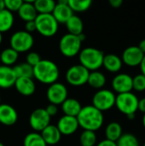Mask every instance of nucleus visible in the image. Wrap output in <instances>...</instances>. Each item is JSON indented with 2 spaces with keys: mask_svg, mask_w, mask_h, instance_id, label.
<instances>
[{
  "mask_svg": "<svg viewBox=\"0 0 145 146\" xmlns=\"http://www.w3.org/2000/svg\"><path fill=\"white\" fill-rule=\"evenodd\" d=\"M0 101H1V98H0Z\"/></svg>",
  "mask_w": 145,
  "mask_h": 146,
  "instance_id": "8fccbe9b",
  "label": "nucleus"
},
{
  "mask_svg": "<svg viewBox=\"0 0 145 146\" xmlns=\"http://www.w3.org/2000/svg\"><path fill=\"white\" fill-rule=\"evenodd\" d=\"M87 84H89V86H91L92 88L101 89L106 84V77L103 73L97 70L90 72Z\"/></svg>",
  "mask_w": 145,
  "mask_h": 146,
  "instance_id": "393cba45",
  "label": "nucleus"
},
{
  "mask_svg": "<svg viewBox=\"0 0 145 146\" xmlns=\"http://www.w3.org/2000/svg\"><path fill=\"white\" fill-rule=\"evenodd\" d=\"M79 123L76 117L63 115L61 117L57 122L56 127L62 135H72L79 128Z\"/></svg>",
  "mask_w": 145,
  "mask_h": 146,
  "instance_id": "2eb2a0df",
  "label": "nucleus"
},
{
  "mask_svg": "<svg viewBox=\"0 0 145 146\" xmlns=\"http://www.w3.org/2000/svg\"><path fill=\"white\" fill-rule=\"evenodd\" d=\"M0 146H4V145H3L2 142H0Z\"/></svg>",
  "mask_w": 145,
  "mask_h": 146,
  "instance_id": "de8ad7c7",
  "label": "nucleus"
},
{
  "mask_svg": "<svg viewBox=\"0 0 145 146\" xmlns=\"http://www.w3.org/2000/svg\"><path fill=\"white\" fill-rule=\"evenodd\" d=\"M2 41H3V35H2V33H0V44H1V43H2Z\"/></svg>",
  "mask_w": 145,
  "mask_h": 146,
  "instance_id": "49530a36",
  "label": "nucleus"
},
{
  "mask_svg": "<svg viewBox=\"0 0 145 146\" xmlns=\"http://www.w3.org/2000/svg\"><path fill=\"white\" fill-rule=\"evenodd\" d=\"M34 2L35 1H23V3L17 11L19 17L26 22L35 21L37 15H38L33 5Z\"/></svg>",
  "mask_w": 145,
  "mask_h": 146,
  "instance_id": "6ab92c4d",
  "label": "nucleus"
},
{
  "mask_svg": "<svg viewBox=\"0 0 145 146\" xmlns=\"http://www.w3.org/2000/svg\"><path fill=\"white\" fill-rule=\"evenodd\" d=\"M106 139L116 142L122 135V127L120 123L116 121L110 122L105 129Z\"/></svg>",
  "mask_w": 145,
  "mask_h": 146,
  "instance_id": "b1692460",
  "label": "nucleus"
},
{
  "mask_svg": "<svg viewBox=\"0 0 145 146\" xmlns=\"http://www.w3.org/2000/svg\"><path fill=\"white\" fill-rule=\"evenodd\" d=\"M81 109L82 106L80 103L75 98H67L62 104V110L64 113V115L77 117Z\"/></svg>",
  "mask_w": 145,
  "mask_h": 146,
  "instance_id": "4be33fe9",
  "label": "nucleus"
},
{
  "mask_svg": "<svg viewBox=\"0 0 145 146\" xmlns=\"http://www.w3.org/2000/svg\"><path fill=\"white\" fill-rule=\"evenodd\" d=\"M138 47L141 50V51L145 55V38L140 41V43H139Z\"/></svg>",
  "mask_w": 145,
  "mask_h": 146,
  "instance_id": "79ce46f5",
  "label": "nucleus"
},
{
  "mask_svg": "<svg viewBox=\"0 0 145 146\" xmlns=\"http://www.w3.org/2000/svg\"><path fill=\"white\" fill-rule=\"evenodd\" d=\"M144 54L138 46H129L122 53V62L130 67H136L140 65Z\"/></svg>",
  "mask_w": 145,
  "mask_h": 146,
  "instance_id": "f8f14e48",
  "label": "nucleus"
},
{
  "mask_svg": "<svg viewBox=\"0 0 145 146\" xmlns=\"http://www.w3.org/2000/svg\"><path fill=\"white\" fill-rule=\"evenodd\" d=\"M16 79L13 68L4 65L0 66V88L9 89L14 86Z\"/></svg>",
  "mask_w": 145,
  "mask_h": 146,
  "instance_id": "f3484780",
  "label": "nucleus"
},
{
  "mask_svg": "<svg viewBox=\"0 0 145 146\" xmlns=\"http://www.w3.org/2000/svg\"><path fill=\"white\" fill-rule=\"evenodd\" d=\"M34 21L36 31L44 37H53L58 31V22L51 14H38Z\"/></svg>",
  "mask_w": 145,
  "mask_h": 146,
  "instance_id": "20e7f679",
  "label": "nucleus"
},
{
  "mask_svg": "<svg viewBox=\"0 0 145 146\" xmlns=\"http://www.w3.org/2000/svg\"><path fill=\"white\" fill-rule=\"evenodd\" d=\"M9 44L10 48L16 52H26L32 47L34 39L31 33L26 32L25 30H21L12 34L10 37Z\"/></svg>",
  "mask_w": 145,
  "mask_h": 146,
  "instance_id": "0eeeda50",
  "label": "nucleus"
},
{
  "mask_svg": "<svg viewBox=\"0 0 145 146\" xmlns=\"http://www.w3.org/2000/svg\"><path fill=\"white\" fill-rule=\"evenodd\" d=\"M122 60L120 56L115 54L104 55L103 66L111 73L119 72L122 67Z\"/></svg>",
  "mask_w": 145,
  "mask_h": 146,
  "instance_id": "412c9836",
  "label": "nucleus"
},
{
  "mask_svg": "<svg viewBox=\"0 0 145 146\" xmlns=\"http://www.w3.org/2000/svg\"><path fill=\"white\" fill-rule=\"evenodd\" d=\"M50 116L47 114L44 109L34 110L29 117L30 127L36 132H42L46 127L50 125Z\"/></svg>",
  "mask_w": 145,
  "mask_h": 146,
  "instance_id": "9b49d317",
  "label": "nucleus"
},
{
  "mask_svg": "<svg viewBox=\"0 0 145 146\" xmlns=\"http://www.w3.org/2000/svg\"><path fill=\"white\" fill-rule=\"evenodd\" d=\"M25 31L31 33L34 31H36V25H35V21H27L25 24Z\"/></svg>",
  "mask_w": 145,
  "mask_h": 146,
  "instance_id": "4c0bfd02",
  "label": "nucleus"
},
{
  "mask_svg": "<svg viewBox=\"0 0 145 146\" xmlns=\"http://www.w3.org/2000/svg\"><path fill=\"white\" fill-rule=\"evenodd\" d=\"M97 146H117V145H116V142H113V141H110V140H109V139H104V140H102L100 143H98Z\"/></svg>",
  "mask_w": 145,
  "mask_h": 146,
  "instance_id": "58836bf2",
  "label": "nucleus"
},
{
  "mask_svg": "<svg viewBox=\"0 0 145 146\" xmlns=\"http://www.w3.org/2000/svg\"><path fill=\"white\" fill-rule=\"evenodd\" d=\"M132 89L137 92L145 91V76L144 74H139L132 78Z\"/></svg>",
  "mask_w": 145,
  "mask_h": 146,
  "instance_id": "72a5a7b5",
  "label": "nucleus"
},
{
  "mask_svg": "<svg viewBox=\"0 0 145 146\" xmlns=\"http://www.w3.org/2000/svg\"><path fill=\"white\" fill-rule=\"evenodd\" d=\"M41 60L42 59L39 54L37 52H29L26 56V62L30 66H32V68L35 67Z\"/></svg>",
  "mask_w": 145,
  "mask_h": 146,
  "instance_id": "c9c22d12",
  "label": "nucleus"
},
{
  "mask_svg": "<svg viewBox=\"0 0 145 146\" xmlns=\"http://www.w3.org/2000/svg\"><path fill=\"white\" fill-rule=\"evenodd\" d=\"M56 21L59 23L65 24L68 20L73 15V12L68 6V0H60L56 3V6L51 13Z\"/></svg>",
  "mask_w": 145,
  "mask_h": 146,
  "instance_id": "ddd939ff",
  "label": "nucleus"
},
{
  "mask_svg": "<svg viewBox=\"0 0 145 146\" xmlns=\"http://www.w3.org/2000/svg\"><path fill=\"white\" fill-rule=\"evenodd\" d=\"M24 146H47L44 140L43 139L40 133L33 132L26 135L24 141Z\"/></svg>",
  "mask_w": 145,
  "mask_h": 146,
  "instance_id": "c756f323",
  "label": "nucleus"
},
{
  "mask_svg": "<svg viewBox=\"0 0 145 146\" xmlns=\"http://www.w3.org/2000/svg\"><path fill=\"white\" fill-rule=\"evenodd\" d=\"M138 110H140L141 112H143L144 114H145V98L138 100Z\"/></svg>",
  "mask_w": 145,
  "mask_h": 146,
  "instance_id": "a19ab883",
  "label": "nucleus"
},
{
  "mask_svg": "<svg viewBox=\"0 0 145 146\" xmlns=\"http://www.w3.org/2000/svg\"><path fill=\"white\" fill-rule=\"evenodd\" d=\"M13 70L16 78H32L33 77V68L26 62L15 65Z\"/></svg>",
  "mask_w": 145,
  "mask_h": 146,
  "instance_id": "c85d7f7f",
  "label": "nucleus"
},
{
  "mask_svg": "<svg viewBox=\"0 0 145 146\" xmlns=\"http://www.w3.org/2000/svg\"><path fill=\"white\" fill-rule=\"evenodd\" d=\"M123 3L122 0H109V4L111 5V7L115 8V9H118L120 8Z\"/></svg>",
  "mask_w": 145,
  "mask_h": 146,
  "instance_id": "ea45409f",
  "label": "nucleus"
},
{
  "mask_svg": "<svg viewBox=\"0 0 145 146\" xmlns=\"http://www.w3.org/2000/svg\"><path fill=\"white\" fill-rule=\"evenodd\" d=\"M80 146H94L97 143V135L95 132L84 130L79 137Z\"/></svg>",
  "mask_w": 145,
  "mask_h": 146,
  "instance_id": "2f4dec72",
  "label": "nucleus"
},
{
  "mask_svg": "<svg viewBox=\"0 0 145 146\" xmlns=\"http://www.w3.org/2000/svg\"><path fill=\"white\" fill-rule=\"evenodd\" d=\"M115 105L119 111L125 114L126 116L129 115H135L138 108V98L132 92L121 93L116 96Z\"/></svg>",
  "mask_w": 145,
  "mask_h": 146,
  "instance_id": "39448f33",
  "label": "nucleus"
},
{
  "mask_svg": "<svg viewBox=\"0 0 145 146\" xmlns=\"http://www.w3.org/2000/svg\"><path fill=\"white\" fill-rule=\"evenodd\" d=\"M19 53L14 50L13 49L6 48L0 53V61L2 62L3 65L10 67L11 65L15 64L18 59Z\"/></svg>",
  "mask_w": 145,
  "mask_h": 146,
  "instance_id": "bb28decb",
  "label": "nucleus"
},
{
  "mask_svg": "<svg viewBox=\"0 0 145 146\" xmlns=\"http://www.w3.org/2000/svg\"><path fill=\"white\" fill-rule=\"evenodd\" d=\"M18 120L15 109L7 104H0V123L4 126H13Z\"/></svg>",
  "mask_w": 145,
  "mask_h": 146,
  "instance_id": "dca6fc26",
  "label": "nucleus"
},
{
  "mask_svg": "<svg viewBox=\"0 0 145 146\" xmlns=\"http://www.w3.org/2000/svg\"><path fill=\"white\" fill-rule=\"evenodd\" d=\"M68 3L73 12H84L90 9L92 2L91 0H68Z\"/></svg>",
  "mask_w": 145,
  "mask_h": 146,
  "instance_id": "7c9ffc66",
  "label": "nucleus"
},
{
  "mask_svg": "<svg viewBox=\"0 0 145 146\" xmlns=\"http://www.w3.org/2000/svg\"><path fill=\"white\" fill-rule=\"evenodd\" d=\"M40 134L47 145H55L58 144L62 138V134L56 126L50 124L46 127Z\"/></svg>",
  "mask_w": 145,
  "mask_h": 146,
  "instance_id": "aec40b11",
  "label": "nucleus"
},
{
  "mask_svg": "<svg viewBox=\"0 0 145 146\" xmlns=\"http://www.w3.org/2000/svg\"><path fill=\"white\" fill-rule=\"evenodd\" d=\"M22 3V0H4L5 9L11 13L14 11H18Z\"/></svg>",
  "mask_w": 145,
  "mask_h": 146,
  "instance_id": "f704fd0d",
  "label": "nucleus"
},
{
  "mask_svg": "<svg viewBox=\"0 0 145 146\" xmlns=\"http://www.w3.org/2000/svg\"><path fill=\"white\" fill-rule=\"evenodd\" d=\"M143 146H145V143H144V145H143Z\"/></svg>",
  "mask_w": 145,
  "mask_h": 146,
  "instance_id": "09e8293b",
  "label": "nucleus"
},
{
  "mask_svg": "<svg viewBox=\"0 0 145 146\" xmlns=\"http://www.w3.org/2000/svg\"><path fill=\"white\" fill-rule=\"evenodd\" d=\"M33 5L38 14H51L56 3L53 0H35Z\"/></svg>",
  "mask_w": 145,
  "mask_h": 146,
  "instance_id": "cd10ccee",
  "label": "nucleus"
},
{
  "mask_svg": "<svg viewBox=\"0 0 145 146\" xmlns=\"http://www.w3.org/2000/svg\"><path fill=\"white\" fill-rule=\"evenodd\" d=\"M117 146H139L138 139L131 133H125L116 141Z\"/></svg>",
  "mask_w": 145,
  "mask_h": 146,
  "instance_id": "473e14b6",
  "label": "nucleus"
},
{
  "mask_svg": "<svg viewBox=\"0 0 145 146\" xmlns=\"http://www.w3.org/2000/svg\"><path fill=\"white\" fill-rule=\"evenodd\" d=\"M59 68L57 65L46 59H42L35 67H33V77L45 85H51L57 82L59 78Z\"/></svg>",
  "mask_w": 145,
  "mask_h": 146,
  "instance_id": "f03ea898",
  "label": "nucleus"
},
{
  "mask_svg": "<svg viewBox=\"0 0 145 146\" xmlns=\"http://www.w3.org/2000/svg\"><path fill=\"white\" fill-rule=\"evenodd\" d=\"M81 40L76 35L64 34L59 41V50L66 57H73L80 52Z\"/></svg>",
  "mask_w": 145,
  "mask_h": 146,
  "instance_id": "423d86ee",
  "label": "nucleus"
},
{
  "mask_svg": "<svg viewBox=\"0 0 145 146\" xmlns=\"http://www.w3.org/2000/svg\"><path fill=\"white\" fill-rule=\"evenodd\" d=\"M112 87L119 94L130 92L132 90V77L127 74H119L114 77Z\"/></svg>",
  "mask_w": 145,
  "mask_h": 146,
  "instance_id": "4468645a",
  "label": "nucleus"
},
{
  "mask_svg": "<svg viewBox=\"0 0 145 146\" xmlns=\"http://www.w3.org/2000/svg\"><path fill=\"white\" fill-rule=\"evenodd\" d=\"M142 122H143V125H144V128H145V114L144 115V116H143V119H142Z\"/></svg>",
  "mask_w": 145,
  "mask_h": 146,
  "instance_id": "a18cd8bd",
  "label": "nucleus"
},
{
  "mask_svg": "<svg viewBox=\"0 0 145 146\" xmlns=\"http://www.w3.org/2000/svg\"><path fill=\"white\" fill-rule=\"evenodd\" d=\"M104 53L94 47H86L79 53V64L88 71H97L103 66Z\"/></svg>",
  "mask_w": 145,
  "mask_h": 146,
  "instance_id": "7ed1b4c3",
  "label": "nucleus"
},
{
  "mask_svg": "<svg viewBox=\"0 0 145 146\" xmlns=\"http://www.w3.org/2000/svg\"><path fill=\"white\" fill-rule=\"evenodd\" d=\"M115 94L108 89H100L92 98V105L101 112L107 111L115 104Z\"/></svg>",
  "mask_w": 145,
  "mask_h": 146,
  "instance_id": "6e6552de",
  "label": "nucleus"
},
{
  "mask_svg": "<svg viewBox=\"0 0 145 146\" xmlns=\"http://www.w3.org/2000/svg\"><path fill=\"white\" fill-rule=\"evenodd\" d=\"M67 30L68 31V33L79 36V34L83 33L84 30V23L80 17L78 15H73L72 17H70L68 21L65 23Z\"/></svg>",
  "mask_w": 145,
  "mask_h": 146,
  "instance_id": "5701e85b",
  "label": "nucleus"
},
{
  "mask_svg": "<svg viewBox=\"0 0 145 146\" xmlns=\"http://www.w3.org/2000/svg\"><path fill=\"white\" fill-rule=\"evenodd\" d=\"M44 110H45V111L47 112V114H48L50 117L56 115L57 114V112H58L57 106L55 105V104H50Z\"/></svg>",
  "mask_w": 145,
  "mask_h": 146,
  "instance_id": "e433bc0d",
  "label": "nucleus"
},
{
  "mask_svg": "<svg viewBox=\"0 0 145 146\" xmlns=\"http://www.w3.org/2000/svg\"><path fill=\"white\" fill-rule=\"evenodd\" d=\"M76 118L80 127L84 130L92 132L99 130L104 121L103 112L96 109L93 105H86L82 107Z\"/></svg>",
  "mask_w": 145,
  "mask_h": 146,
  "instance_id": "f257e3e1",
  "label": "nucleus"
},
{
  "mask_svg": "<svg viewBox=\"0 0 145 146\" xmlns=\"http://www.w3.org/2000/svg\"><path fill=\"white\" fill-rule=\"evenodd\" d=\"M5 9V4H4V0H0V11Z\"/></svg>",
  "mask_w": 145,
  "mask_h": 146,
  "instance_id": "c03bdc74",
  "label": "nucleus"
},
{
  "mask_svg": "<svg viewBox=\"0 0 145 146\" xmlns=\"http://www.w3.org/2000/svg\"><path fill=\"white\" fill-rule=\"evenodd\" d=\"M14 25V15L6 9L0 11V33H5L11 29Z\"/></svg>",
  "mask_w": 145,
  "mask_h": 146,
  "instance_id": "a878e982",
  "label": "nucleus"
},
{
  "mask_svg": "<svg viewBox=\"0 0 145 146\" xmlns=\"http://www.w3.org/2000/svg\"><path fill=\"white\" fill-rule=\"evenodd\" d=\"M16 91L22 96H32L36 90V86L32 78H17L15 83Z\"/></svg>",
  "mask_w": 145,
  "mask_h": 146,
  "instance_id": "a211bd4d",
  "label": "nucleus"
},
{
  "mask_svg": "<svg viewBox=\"0 0 145 146\" xmlns=\"http://www.w3.org/2000/svg\"><path fill=\"white\" fill-rule=\"evenodd\" d=\"M90 71L80 64L70 67L66 73V80L73 86H81L87 83Z\"/></svg>",
  "mask_w": 145,
  "mask_h": 146,
  "instance_id": "1a4fd4ad",
  "label": "nucleus"
},
{
  "mask_svg": "<svg viewBox=\"0 0 145 146\" xmlns=\"http://www.w3.org/2000/svg\"><path fill=\"white\" fill-rule=\"evenodd\" d=\"M46 97L50 104L57 106L62 104L68 98V89L62 83H53L48 87Z\"/></svg>",
  "mask_w": 145,
  "mask_h": 146,
  "instance_id": "9d476101",
  "label": "nucleus"
},
{
  "mask_svg": "<svg viewBox=\"0 0 145 146\" xmlns=\"http://www.w3.org/2000/svg\"><path fill=\"white\" fill-rule=\"evenodd\" d=\"M140 68H141V72H142V74H144L145 76V55L144 56V58H143V60H142V62H141V63H140Z\"/></svg>",
  "mask_w": 145,
  "mask_h": 146,
  "instance_id": "37998d69",
  "label": "nucleus"
}]
</instances>
